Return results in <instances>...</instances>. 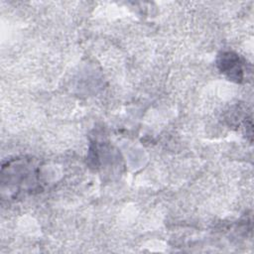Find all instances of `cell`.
I'll return each instance as SVG.
<instances>
[{
  "label": "cell",
  "instance_id": "1",
  "mask_svg": "<svg viewBox=\"0 0 254 254\" xmlns=\"http://www.w3.org/2000/svg\"><path fill=\"white\" fill-rule=\"evenodd\" d=\"M239 64H240L239 59H237V57L232 56L231 54L228 53L222 56V60L219 64L221 65L222 71L227 72L230 77H234L238 79V78H241L238 73L242 72V69Z\"/></svg>",
  "mask_w": 254,
  "mask_h": 254
}]
</instances>
